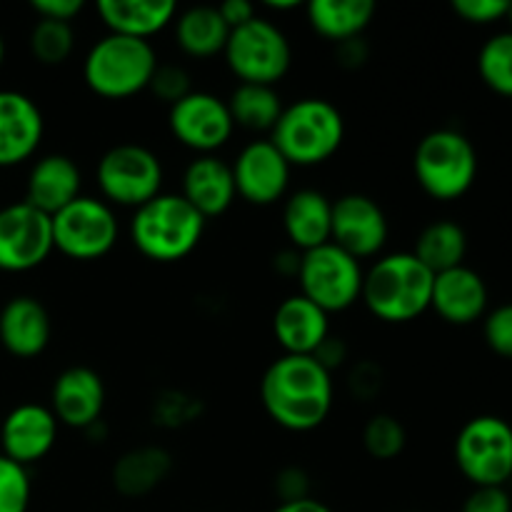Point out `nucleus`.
<instances>
[{"label": "nucleus", "mask_w": 512, "mask_h": 512, "mask_svg": "<svg viewBox=\"0 0 512 512\" xmlns=\"http://www.w3.org/2000/svg\"><path fill=\"white\" fill-rule=\"evenodd\" d=\"M310 28L333 43L358 38L368 28L375 15V3L370 0H310L305 5Z\"/></svg>", "instance_id": "nucleus-27"}, {"label": "nucleus", "mask_w": 512, "mask_h": 512, "mask_svg": "<svg viewBox=\"0 0 512 512\" xmlns=\"http://www.w3.org/2000/svg\"><path fill=\"white\" fill-rule=\"evenodd\" d=\"M53 245L73 260H98L118 243L120 225L113 205L100 198L80 195L50 218Z\"/></svg>", "instance_id": "nucleus-11"}, {"label": "nucleus", "mask_w": 512, "mask_h": 512, "mask_svg": "<svg viewBox=\"0 0 512 512\" xmlns=\"http://www.w3.org/2000/svg\"><path fill=\"white\" fill-rule=\"evenodd\" d=\"M220 15H223L225 25H228L230 30L240 28V25L250 23V20L255 18V5L250 3V0H225V3L218 5Z\"/></svg>", "instance_id": "nucleus-45"}, {"label": "nucleus", "mask_w": 512, "mask_h": 512, "mask_svg": "<svg viewBox=\"0 0 512 512\" xmlns=\"http://www.w3.org/2000/svg\"><path fill=\"white\" fill-rule=\"evenodd\" d=\"M233 168L235 193L250 205H273L290 185V168L285 155L270 140H253L238 153Z\"/></svg>", "instance_id": "nucleus-15"}, {"label": "nucleus", "mask_w": 512, "mask_h": 512, "mask_svg": "<svg viewBox=\"0 0 512 512\" xmlns=\"http://www.w3.org/2000/svg\"><path fill=\"white\" fill-rule=\"evenodd\" d=\"M273 335L285 355H313L330 335L328 313L305 295H288L273 313Z\"/></svg>", "instance_id": "nucleus-21"}, {"label": "nucleus", "mask_w": 512, "mask_h": 512, "mask_svg": "<svg viewBox=\"0 0 512 512\" xmlns=\"http://www.w3.org/2000/svg\"><path fill=\"white\" fill-rule=\"evenodd\" d=\"M505 20H508V23H510V33H512V3H510V8H508V15H505Z\"/></svg>", "instance_id": "nucleus-51"}, {"label": "nucleus", "mask_w": 512, "mask_h": 512, "mask_svg": "<svg viewBox=\"0 0 512 512\" xmlns=\"http://www.w3.org/2000/svg\"><path fill=\"white\" fill-rule=\"evenodd\" d=\"M363 265L335 243L305 250L300 255V295L325 313H340L355 305L363 293Z\"/></svg>", "instance_id": "nucleus-10"}, {"label": "nucleus", "mask_w": 512, "mask_h": 512, "mask_svg": "<svg viewBox=\"0 0 512 512\" xmlns=\"http://www.w3.org/2000/svg\"><path fill=\"white\" fill-rule=\"evenodd\" d=\"M265 5H268L270 10H295L300 3L298 0H268Z\"/></svg>", "instance_id": "nucleus-49"}, {"label": "nucleus", "mask_w": 512, "mask_h": 512, "mask_svg": "<svg viewBox=\"0 0 512 512\" xmlns=\"http://www.w3.org/2000/svg\"><path fill=\"white\" fill-rule=\"evenodd\" d=\"M313 358L318 360L328 373H333V370L343 368L345 360H348V345H345V340L338 338V335H328V338L320 343V348L313 353Z\"/></svg>", "instance_id": "nucleus-44"}, {"label": "nucleus", "mask_w": 512, "mask_h": 512, "mask_svg": "<svg viewBox=\"0 0 512 512\" xmlns=\"http://www.w3.org/2000/svg\"><path fill=\"white\" fill-rule=\"evenodd\" d=\"M173 468L175 460L168 450L160 445H140V448L125 450L115 460L110 480H113L115 493L123 498H145L170 478Z\"/></svg>", "instance_id": "nucleus-25"}, {"label": "nucleus", "mask_w": 512, "mask_h": 512, "mask_svg": "<svg viewBox=\"0 0 512 512\" xmlns=\"http://www.w3.org/2000/svg\"><path fill=\"white\" fill-rule=\"evenodd\" d=\"M330 220H333V200L315 188L295 190L283 205V228L290 248L313 250L330 243Z\"/></svg>", "instance_id": "nucleus-24"}, {"label": "nucleus", "mask_w": 512, "mask_h": 512, "mask_svg": "<svg viewBox=\"0 0 512 512\" xmlns=\"http://www.w3.org/2000/svg\"><path fill=\"white\" fill-rule=\"evenodd\" d=\"M483 338L495 355L512 360V303L498 305L485 313Z\"/></svg>", "instance_id": "nucleus-36"}, {"label": "nucleus", "mask_w": 512, "mask_h": 512, "mask_svg": "<svg viewBox=\"0 0 512 512\" xmlns=\"http://www.w3.org/2000/svg\"><path fill=\"white\" fill-rule=\"evenodd\" d=\"M75 48V30L63 20L40 18L30 30V53L43 65H60Z\"/></svg>", "instance_id": "nucleus-32"}, {"label": "nucleus", "mask_w": 512, "mask_h": 512, "mask_svg": "<svg viewBox=\"0 0 512 512\" xmlns=\"http://www.w3.org/2000/svg\"><path fill=\"white\" fill-rule=\"evenodd\" d=\"M153 418L163 428H180V425L198 418V400L180 393V390H165L155 400Z\"/></svg>", "instance_id": "nucleus-35"}, {"label": "nucleus", "mask_w": 512, "mask_h": 512, "mask_svg": "<svg viewBox=\"0 0 512 512\" xmlns=\"http://www.w3.org/2000/svg\"><path fill=\"white\" fill-rule=\"evenodd\" d=\"M148 90L155 95V98L163 100V103L168 105H175L178 100H183L185 95L193 93L188 70L180 68V65H160V63L158 68H155Z\"/></svg>", "instance_id": "nucleus-37"}, {"label": "nucleus", "mask_w": 512, "mask_h": 512, "mask_svg": "<svg viewBox=\"0 0 512 512\" xmlns=\"http://www.w3.org/2000/svg\"><path fill=\"white\" fill-rule=\"evenodd\" d=\"M455 465L473 488H505L512 480V425L498 415H478L455 438Z\"/></svg>", "instance_id": "nucleus-7"}, {"label": "nucleus", "mask_w": 512, "mask_h": 512, "mask_svg": "<svg viewBox=\"0 0 512 512\" xmlns=\"http://www.w3.org/2000/svg\"><path fill=\"white\" fill-rule=\"evenodd\" d=\"M488 285L468 265L435 275L430 308L450 325H473L488 313Z\"/></svg>", "instance_id": "nucleus-19"}, {"label": "nucleus", "mask_w": 512, "mask_h": 512, "mask_svg": "<svg viewBox=\"0 0 512 512\" xmlns=\"http://www.w3.org/2000/svg\"><path fill=\"white\" fill-rule=\"evenodd\" d=\"M50 315L33 295H15L0 310V345L15 358H35L50 343Z\"/></svg>", "instance_id": "nucleus-22"}, {"label": "nucleus", "mask_w": 512, "mask_h": 512, "mask_svg": "<svg viewBox=\"0 0 512 512\" xmlns=\"http://www.w3.org/2000/svg\"><path fill=\"white\" fill-rule=\"evenodd\" d=\"M230 28L215 5H195L175 20V40L190 58H210L223 53Z\"/></svg>", "instance_id": "nucleus-28"}, {"label": "nucleus", "mask_w": 512, "mask_h": 512, "mask_svg": "<svg viewBox=\"0 0 512 512\" xmlns=\"http://www.w3.org/2000/svg\"><path fill=\"white\" fill-rule=\"evenodd\" d=\"M348 385L350 393H353L355 398L370 400L373 395L380 393V388H383V370H380V365L363 360V363H358L350 370Z\"/></svg>", "instance_id": "nucleus-41"}, {"label": "nucleus", "mask_w": 512, "mask_h": 512, "mask_svg": "<svg viewBox=\"0 0 512 512\" xmlns=\"http://www.w3.org/2000/svg\"><path fill=\"white\" fill-rule=\"evenodd\" d=\"M183 195L205 220L218 218L233 205V168L218 155H198L183 173Z\"/></svg>", "instance_id": "nucleus-23"}, {"label": "nucleus", "mask_w": 512, "mask_h": 512, "mask_svg": "<svg viewBox=\"0 0 512 512\" xmlns=\"http://www.w3.org/2000/svg\"><path fill=\"white\" fill-rule=\"evenodd\" d=\"M460 512H512L508 488H473Z\"/></svg>", "instance_id": "nucleus-40"}, {"label": "nucleus", "mask_w": 512, "mask_h": 512, "mask_svg": "<svg viewBox=\"0 0 512 512\" xmlns=\"http://www.w3.org/2000/svg\"><path fill=\"white\" fill-rule=\"evenodd\" d=\"M390 235L388 215L370 195L345 193L333 200L330 243L343 248L355 260L375 258Z\"/></svg>", "instance_id": "nucleus-14"}, {"label": "nucleus", "mask_w": 512, "mask_h": 512, "mask_svg": "<svg viewBox=\"0 0 512 512\" xmlns=\"http://www.w3.org/2000/svg\"><path fill=\"white\" fill-rule=\"evenodd\" d=\"M225 103L235 125L245 130H258V133L273 130L285 108L275 85L255 83H240Z\"/></svg>", "instance_id": "nucleus-30"}, {"label": "nucleus", "mask_w": 512, "mask_h": 512, "mask_svg": "<svg viewBox=\"0 0 512 512\" xmlns=\"http://www.w3.org/2000/svg\"><path fill=\"white\" fill-rule=\"evenodd\" d=\"M508 8V0H453L455 15L473 25H490L505 20Z\"/></svg>", "instance_id": "nucleus-38"}, {"label": "nucleus", "mask_w": 512, "mask_h": 512, "mask_svg": "<svg viewBox=\"0 0 512 512\" xmlns=\"http://www.w3.org/2000/svg\"><path fill=\"white\" fill-rule=\"evenodd\" d=\"M205 218L180 193H160L135 208L130 240L155 263H178L200 245Z\"/></svg>", "instance_id": "nucleus-3"}, {"label": "nucleus", "mask_w": 512, "mask_h": 512, "mask_svg": "<svg viewBox=\"0 0 512 512\" xmlns=\"http://www.w3.org/2000/svg\"><path fill=\"white\" fill-rule=\"evenodd\" d=\"M5 60V43H3V35H0V65H3Z\"/></svg>", "instance_id": "nucleus-50"}, {"label": "nucleus", "mask_w": 512, "mask_h": 512, "mask_svg": "<svg viewBox=\"0 0 512 512\" xmlns=\"http://www.w3.org/2000/svg\"><path fill=\"white\" fill-rule=\"evenodd\" d=\"M300 250L295 248H283L273 255V270L278 275H285V278H298L300 270Z\"/></svg>", "instance_id": "nucleus-46"}, {"label": "nucleus", "mask_w": 512, "mask_h": 512, "mask_svg": "<svg viewBox=\"0 0 512 512\" xmlns=\"http://www.w3.org/2000/svg\"><path fill=\"white\" fill-rule=\"evenodd\" d=\"M30 495L33 485L28 468L0 453V512H28Z\"/></svg>", "instance_id": "nucleus-34"}, {"label": "nucleus", "mask_w": 512, "mask_h": 512, "mask_svg": "<svg viewBox=\"0 0 512 512\" xmlns=\"http://www.w3.org/2000/svg\"><path fill=\"white\" fill-rule=\"evenodd\" d=\"M168 125L178 143L200 155H213L223 148L235 130L228 103L208 90H193L170 105Z\"/></svg>", "instance_id": "nucleus-13"}, {"label": "nucleus", "mask_w": 512, "mask_h": 512, "mask_svg": "<svg viewBox=\"0 0 512 512\" xmlns=\"http://www.w3.org/2000/svg\"><path fill=\"white\" fill-rule=\"evenodd\" d=\"M103 408L105 385L93 368L73 365L55 378L53 390H50V410L60 425L85 430L98 423Z\"/></svg>", "instance_id": "nucleus-17"}, {"label": "nucleus", "mask_w": 512, "mask_h": 512, "mask_svg": "<svg viewBox=\"0 0 512 512\" xmlns=\"http://www.w3.org/2000/svg\"><path fill=\"white\" fill-rule=\"evenodd\" d=\"M95 178L108 205L140 208L163 193V163L153 150L138 143H120L105 150Z\"/></svg>", "instance_id": "nucleus-9"}, {"label": "nucleus", "mask_w": 512, "mask_h": 512, "mask_svg": "<svg viewBox=\"0 0 512 512\" xmlns=\"http://www.w3.org/2000/svg\"><path fill=\"white\" fill-rule=\"evenodd\" d=\"M415 180L433 200H458L478 178V153L468 135L453 128L430 130L413 155Z\"/></svg>", "instance_id": "nucleus-6"}, {"label": "nucleus", "mask_w": 512, "mask_h": 512, "mask_svg": "<svg viewBox=\"0 0 512 512\" xmlns=\"http://www.w3.org/2000/svg\"><path fill=\"white\" fill-rule=\"evenodd\" d=\"M268 140L290 165L313 168L333 158L343 145V113L325 98H300L283 108Z\"/></svg>", "instance_id": "nucleus-4"}, {"label": "nucleus", "mask_w": 512, "mask_h": 512, "mask_svg": "<svg viewBox=\"0 0 512 512\" xmlns=\"http://www.w3.org/2000/svg\"><path fill=\"white\" fill-rule=\"evenodd\" d=\"M83 433L88 435L90 443H103L105 435H108V428H105L103 420H98V423H93V425H90V428H85Z\"/></svg>", "instance_id": "nucleus-48"}, {"label": "nucleus", "mask_w": 512, "mask_h": 512, "mask_svg": "<svg viewBox=\"0 0 512 512\" xmlns=\"http://www.w3.org/2000/svg\"><path fill=\"white\" fill-rule=\"evenodd\" d=\"M53 223L25 200L0 210V270L28 273L53 253Z\"/></svg>", "instance_id": "nucleus-12"}, {"label": "nucleus", "mask_w": 512, "mask_h": 512, "mask_svg": "<svg viewBox=\"0 0 512 512\" xmlns=\"http://www.w3.org/2000/svg\"><path fill=\"white\" fill-rule=\"evenodd\" d=\"M413 255L433 275L460 268L468 255V233L455 220H435L420 230Z\"/></svg>", "instance_id": "nucleus-29"}, {"label": "nucleus", "mask_w": 512, "mask_h": 512, "mask_svg": "<svg viewBox=\"0 0 512 512\" xmlns=\"http://www.w3.org/2000/svg\"><path fill=\"white\" fill-rule=\"evenodd\" d=\"M158 68V55L150 40L108 33L88 50L83 80L95 95L123 100L148 90Z\"/></svg>", "instance_id": "nucleus-5"}, {"label": "nucleus", "mask_w": 512, "mask_h": 512, "mask_svg": "<svg viewBox=\"0 0 512 512\" xmlns=\"http://www.w3.org/2000/svg\"><path fill=\"white\" fill-rule=\"evenodd\" d=\"M408 445V430L395 415L375 413L363 428V448L375 460H395Z\"/></svg>", "instance_id": "nucleus-33"}, {"label": "nucleus", "mask_w": 512, "mask_h": 512, "mask_svg": "<svg viewBox=\"0 0 512 512\" xmlns=\"http://www.w3.org/2000/svg\"><path fill=\"white\" fill-rule=\"evenodd\" d=\"M273 493L278 503H295V500L313 498L310 495V475L300 465L280 468L273 478Z\"/></svg>", "instance_id": "nucleus-39"}, {"label": "nucleus", "mask_w": 512, "mask_h": 512, "mask_svg": "<svg viewBox=\"0 0 512 512\" xmlns=\"http://www.w3.org/2000/svg\"><path fill=\"white\" fill-rule=\"evenodd\" d=\"M435 275L413 253H390L363 275L360 300L383 323H410L430 308Z\"/></svg>", "instance_id": "nucleus-2"}, {"label": "nucleus", "mask_w": 512, "mask_h": 512, "mask_svg": "<svg viewBox=\"0 0 512 512\" xmlns=\"http://www.w3.org/2000/svg\"><path fill=\"white\" fill-rule=\"evenodd\" d=\"M478 73L493 93L512 98V33L503 30L485 40L478 53Z\"/></svg>", "instance_id": "nucleus-31"}, {"label": "nucleus", "mask_w": 512, "mask_h": 512, "mask_svg": "<svg viewBox=\"0 0 512 512\" xmlns=\"http://www.w3.org/2000/svg\"><path fill=\"white\" fill-rule=\"evenodd\" d=\"M333 398V373H328L313 355H280L260 380L265 413L290 433H310L320 428L333 410Z\"/></svg>", "instance_id": "nucleus-1"}, {"label": "nucleus", "mask_w": 512, "mask_h": 512, "mask_svg": "<svg viewBox=\"0 0 512 512\" xmlns=\"http://www.w3.org/2000/svg\"><path fill=\"white\" fill-rule=\"evenodd\" d=\"M38 103L20 90H0V168L28 160L43 140Z\"/></svg>", "instance_id": "nucleus-18"}, {"label": "nucleus", "mask_w": 512, "mask_h": 512, "mask_svg": "<svg viewBox=\"0 0 512 512\" xmlns=\"http://www.w3.org/2000/svg\"><path fill=\"white\" fill-rule=\"evenodd\" d=\"M223 55L240 83L275 85L293 65L288 35L263 15H255L250 23L230 30Z\"/></svg>", "instance_id": "nucleus-8"}, {"label": "nucleus", "mask_w": 512, "mask_h": 512, "mask_svg": "<svg viewBox=\"0 0 512 512\" xmlns=\"http://www.w3.org/2000/svg\"><path fill=\"white\" fill-rule=\"evenodd\" d=\"M273 512H333L325 503L315 498H305V500H295V503H278Z\"/></svg>", "instance_id": "nucleus-47"}, {"label": "nucleus", "mask_w": 512, "mask_h": 512, "mask_svg": "<svg viewBox=\"0 0 512 512\" xmlns=\"http://www.w3.org/2000/svg\"><path fill=\"white\" fill-rule=\"evenodd\" d=\"M58 430L60 423L53 410L38 403H23L10 410L0 423V448L5 458L30 468L55 448Z\"/></svg>", "instance_id": "nucleus-16"}, {"label": "nucleus", "mask_w": 512, "mask_h": 512, "mask_svg": "<svg viewBox=\"0 0 512 512\" xmlns=\"http://www.w3.org/2000/svg\"><path fill=\"white\" fill-rule=\"evenodd\" d=\"M370 45L363 35L358 38H348L343 43H335V63L345 70H358L368 63Z\"/></svg>", "instance_id": "nucleus-42"}, {"label": "nucleus", "mask_w": 512, "mask_h": 512, "mask_svg": "<svg viewBox=\"0 0 512 512\" xmlns=\"http://www.w3.org/2000/svg\"><path fill=\"white\" fill-rule=\"evenodd\" d=\"M98 15L115 35L150 40L178 15L173 0H100Z\"/></svg>", "instance_id": "nucleus-26"}, {"label": "nucleus", "mask_w": 512, "mask_h": 512, "mask_svg": "<svg viewBox=\"0 0 512 512\" xmlns=\"http://www.w3.org/2000/svg\"><path fill=\"white\" fill-rule=\"evenodd\" d=\"M80 188H83V175H80L78 163L70 155L50 153L30 168L28 183H25V203L53 218L65 205L80 198Z\"/></svg>", "instance_id": "nucleus-20"}, {"label": "nucleus", "mask_w": 512, "mask_h": 512, "mask_svg": "<svg viewBox=\"0 0 512 512\" xmlns=\"http://www.w3.org/2000/svg\"><path fill=\"white\" fill-rule=\"evenodd\" d=\"M30 8L38 13V18L63 20V23H70L75 15H80V10L85 8V3L83 0H33Z\"/></svg>", "instance_id": "nucleus-43"}]
</instances>
